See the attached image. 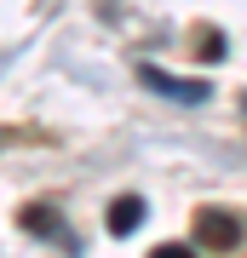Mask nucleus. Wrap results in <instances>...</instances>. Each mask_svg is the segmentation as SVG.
I'll return each mask as SVG.
<instances>
[{
  "label": "nucleus",
  "mask_w": 247,
  "mask_h": 258,
  "mask_svg": "<svg viewBox=\"0 0 247 258\" xmlns=\"http://www.w3.org/2000/svg\"><path fill=\"white\" fill-rule=\"evenodd\" d=\"M195 241H202V247H236V241H241V224H236V212L202 207V212H195Z\"/></svg>",
  "instance_id": "nucleus-1"
},
{
  "label": "nucleus",
  "mask_w": 247,
  "mask_h": 258,
  "mask_svg": "<svg viewBox=\"0 0 247 258\" xmlns=\"http://www.w3.org/2000/svg\"><path fill=\"white\" fill-rule=\"evenodd\" d=\"M156 258H190V247H178V241H161V247H156Z\"/></svg>",
  "instance_id": "nucleus-4"
},
{
  "label": "nucleus",
  "mask_w": 247,
  "mask_h": 258,
  "mask_svg": "<svg viewBox=\"0 0 247 258\" xmlns=\"http://www.w3.org/2000/svg\"><path fill=\"white\" fill-rule=\"evenodd\" d=\"M104 224H110V235H132L138 224H144V201H138V195H121V201L110 207V218H104Z\"/></svg>",
  "instance_id": "nucleus-3"
},
{
  "label": "nucleus",
  "mask_w": 247,
  "mask_h": 258,
  "mask_svg": "<svg viewBox=\"0 0 247 258\" xmlns=\"http://www.w3.org/2000/svg\"><path fill=\"white\" fill-rule=\"evenodd\" d=\"M138 81H144L150 92H161V98H178V103H202V98H207V86H202V81H173V75H161L156 63L138 69Z\"/></svg>",
  "instance_id": "nucleus-2"
}]
</instances>
